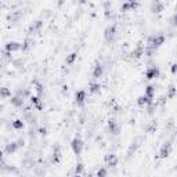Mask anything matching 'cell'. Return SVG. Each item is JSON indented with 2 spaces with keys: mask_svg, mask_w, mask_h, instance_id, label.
<instances>
[{
  "mask_svg": "<svg viewBox=\"0 0 177 177\" xmlns=\"http://www.w3.org/2000/svg\"><path fill=\"white\" fill-rule=\"evenodd\" d=\"M32 43L33 42L31 40V39H29V37H26V39H25L24 40V43H22V47H21V51H28L29 48H31V46H32Z\"/></svg>",
  "mask_w": 177,
  "mask_h": 177,
  "instance_id": "27",
  "label": "cell"
},
{
  "mask_svg": "<svg viewBox=\"0 0 177 177\" xmlns=\"http://www.w3.org/2000/svg\"><path fill=\"white\" fill-rule=\"evenodd\" d=\"M21 47H22V43H18V42H7L6 46H4V50L8 53H14V51H20Z\"/></svg>",
  "mask_w": 177,
  "mask_h": 177,
  "instance_id": "9",
  "label": "cell"
},
{
  "mask_svg": "<svg viewBox=\"0 0 177 177\" xmlns=\"http://www.w3.org/2000/svg\"><path fill=\"white\" fill-rule=\"evenodd\" d=\"M145 78L148 79V80H152L155 78H159V68L158 67H149L147 71H145Z\"/></svg>",
  "mask_w": 177,
  "mask_h": 177,
  "instance_id": "10",
  "label": "cell"
},
{
  "mask_svg": "<svg viewBox=\"0 0 177 177\" xmlns=\"http://www.w3.org/2000/svg\"><path fill=\"white\" fill-rule=\"evenodd\" d=\"M11 98V91H10V88L7 87H1L0 88V98L1 100H4V98Z\"/></svg>",
  "mask_w": 177,
  "mask_h": 177,
  "instance_id": "24",
  "label": "cell"
},
{
  "mask_svg": "<svg viewBox=\"0 0 177 177\" xmlns=\"http://www.w3.org/2000/svg\"><path fill=\"white\" fill-rule=\"evenodd\" d=\"M157 126H158L157 121H152L148 126H147V127H145V132H147V133H154L155 130H157Z\"/></svg>",
  "mask_w": 177,
  "mask_h": 177,
  "instance_id": "30",
  "label": "cell"
},
{
  "mask_svg": "<svg viewBox=\"0 0 177 177\" xmlns=\"http://www.w3.org/2000/svg\"><path fill=\"white\" fill-rule=\"evenodd\" d=\"M102 73H104V67H102V64H97L96 67H94V69H93V78H94V79H100V78L102 76Z\"/></svg>",
  "mask_w": 177,
  "mask_h": 177,
  "instance_id": "20",
  "label": "cell"
},
{
  "mask_svg": "<svg viewBox=\"0 0 177 177\" xmlns=\"http://www.w3.org/2000/svg\"><path fill=\"white\" fill-rule=\"evenodd\" d=\"M165 40H166V37H165V35H157V36H151L148 39V46L149 47H152L154 50H157L158 47H161L162 44L165 43Z\"/></svg>",
  "mask_w": 177,
  "mask_h": 177,
  "instance_id": "1",
  "label": "cell"
},
{
  "mask_svg": "<svg viewBox=\"0 0 177 177\" xmlns=\"http://www.w3.org/2000/svg\"><path fill=\"white\" fill-rule=\"evenodd\" d=\"M115 36H116V25H108L105 28V32H104V37H105V42L107 43H113L115 40Z\"/></svg>",
  "mask_w": 177,
  "mask_h": 177,
  "instance_id": "2",
  "label": "cell"
},
{
  "mask_svg": "<svg viewBox=\"0 0 177 177\" xmlns=\"http://www.w3.org/2000/svg\"><path fill=\"white\" fill-rule=\"evenodd\" d=\"M145 96L149 97V98H154L155 96V86L154 85H148L145 87Z\"/></svg>",
  "mask_w": 177,
  "mask_h": 177,
  "instance_id": "25",
  "label": "cell"
},
{
  "mask_svg": "<svg viewBox=\"0 0 177 177\" xmlns=\"http://www.w3.org/2000/svg\"><path fill=\"white\" fill-rule=\"evenodd\" d=\"M163 8H165V4L162 3V1H152L149 11L154 12V14H159V12L163 11Z\"/></svg>",
  "mask_w": 177,
  "mask_h": 177,
  "instance_id": "11",
  "label": "cell"
},
{
  "mask_svg": "<svg viewBox=\"0 0 177 177\" xmlns=\"http://www.w3.org/2000/svg\"><path fill=\"white\" fill-rule=\"evenodd\" d=\"M33 85H35V90L37 91V96L42 98L43 94H44V86L42 85L40 82H37V80H33Z\"/></svg>",
  "mask_w": 177,
  "mask_h": 177,
  "instance_id": "22",
  "label": "cell"
},
{
  "mask_svg": "<svg viewBox=\"0 0 177 177\" xmlns=\"http://www.w3.org/2000/svg\"><path fill=\"white\" fill-rule=\"evenodd\" d=\"M105 161H107V166H109V167H115V166H118L119 159H118V157L115 155V154H109V155H107Z\"/></svg>",
  "mask_w": 177,
  "mask_h": 177,
  "instance_id": "15",
  "label": "cell"
},
{
  "mask_svg": "<svg viewBox=\"0 0 177 177\" xmlns=\"http://www.w3.org/2000/svg\"><path fill=\"white\" fill-rule=\"evenodd\" d=\"M144 54H145V48L143 47L141 42H138V44L136 46V48L132 51V57H133V58H140V57L144 56Z\"/></svg>",
  "mask_w": 177,
  "mask_h": 177,
  "instance_id": "12",
  "label": "cell"
},
{
  "mask_svg": "<svg viewBox=\"0 0 177 177\" xmlns=\"http://www.w3.org/2000/svg\"><path fill=\"white\" fill-rule=\"evenodd\" d=\"M154 98H149V97H147L144 94V96H140L138 98H137V104L140 105V107H148V105H151L154 102Z\"/></svg>",
  "mask_w": 177,
  "mask_h": 177,
  "instance_id": "16",
  "label": "cell"
},
{
  "mask_svg": "<svg viewBox=\"0 0 177 177\" xmlns=\"http://www.w3.org/2000/svg\"><path fill=\"white\" fill-rule=\"evenodd\" d=\"M83 170H85V166H83V163L79 162V163L76 165V167H75V173H76V174H82V173H83Z\"/></svg>",
  "mask_w": 177,
  "mask_h": 177,
  "instance_id": "33",
  "label": "cell"
},
{
  "mask_svg": "<svg viewBox=\"0 0 177 177\" xmlns=\"http://www.w3.org/2000/svg\"><path fill=\"white\" fill-rule=\"evenodd\" d=\"M33 165H35V161H33V158L29 157V155H25V158L21 161V166H22V167H26V169H31Z\"/></svg>",
  "mask_w": 177,
  "mask_h": 177,
  "instance_id": "19",
  "label": "cell"
},
{
  "mask_svg": "<svg viewBox=\"0 0 177 177\" xmlns=\"http://www.w3.org/2000/svg\"><path fill=\"white\" fill-rule=\"evenodd\" d=\"M72 177H73V176H72Z\"/></svg>",
  "mask_w": 177,
  "mask_h": 177,
  "instance_id": "39",
  "label": "cell"
},
{
  "mask_svg": "<svg viewBox=\"0 0 177 177\" xmlns=\"http://www.w3.org/2000/svg\"><path fill=\"white\" fill-rule=\"evenodd\" d=\"M177 94V87L174 85H170L166 90V98H173L174 96Z\"/></svg>",
  "mask_w": 177,
  "mask_h": 177,
  "instance_id": "23",
  "label": "cell"
},
{
  "mask_svg": "<svg viewBox=\"0 0 177 177\" xmlns=\"http://www.w3.org/2000/svg\"><path fill=\"white\" fill-rule=\"evenodd\" d=\"M37 133H39L40 136H47V127H43V126H42L40 129L37 130Z\"/></svg>",
  "mask_w": 177,
  "mask_h": 177,
  "instance_id": "34",
  "label": "cell"
},
{
  "mask_svg": "<svg viewBox=\"0 0 177 177\" xmlns=\"http://www.w3.org/2000/svg\"><path fill=\"white\" fill-rule=\"evenodd\" d=\"M33 173H35V176H37V177L44 176V174H46L44 166H35V169H33Z\"/></svg>",
  "mask_w": 177,
  "mask_h": 177,
  "instance_id": "28",
  "label": "cell"
},
{
  "mask_svg": "<svg viewBox=\"0 0 177 177\" xmlns=\"http://www.w3.org/2000/svg\"><path fill=\"white\" fill-rule=\"evenodd\" d=\"M10 102H11L15 108H22L25 104V98H22V97H20V96H14L10 98Z\"/></svg>",
  "mask_w": 177,
  "mask_h": 177,
  "instance_id": "14",
  "label": "cell"
},
{
  "mask_svg": "<svg viewBox=\"0 0 177 177\" xmlns=\"http://www.w3.org/2000/svg\"><path fill=\"white\" fill-rule=\"evenodd\" d=\"M170 72L173 73V75L177 72V62H176V64H173V65H172V68H170Z\"/></svg>",
  "mask_w": 177,
  "mask_h": 177,
  "instance_id": "36",
  "label": "cell"
},
{
  "mask_svg": "<svg viewBox=\"0 0 177 177\" xmlns=\"http://www.w3.org/2000/svg\"><path fill=\"white\" fill-rule=\"evenodd\" d=\"M17 144H18V147L21 148V147H24V145H25V140H24V138H20V140L17 141Z\"/></svg>",
  "mask_w": 177,
  "mask_h": 177,
  "instance_id": "37",
  "label": "cell"
},
{
  "mask_svg": "<svg viewBox=\"0 0 177 177\" xmlns=\"http://www.w3.org/2000/svg\"><path fill=\"white\" fill-rule=\"evenodd\" d=\"M144 141V137L143 136H136L134 138H133V141H132V144H130V147H129V149H127V157H132L133 154L137 151V148L141 145V143Z\"/></svg>",
  "mask_w": 177,
  "mask_h": 177,
  "instance_id": "4",
  "label": "cell"
},
{
  "mask_svg": "<svg viewBox=\"0 0 177 177\" xmlns=\"http://www.w3.org/2000/svg\"><path fill=\"white\" fill-rule=\"evenodd\" d=\"M78 58V54L76 53H71V54H68L67 56V58H65V62H67V65H72L75 61H76Z\"/></svg>",
  "mask_w": 177,
  "mask_h": 177,
  "instance_id": "26",
  "label": "cell"
},
{
  "mask_svg": "<svg viewBox=\"0 0 177 177\" xmlns=\"http://www.w3.org/2000/svg\"><path fill=\"white\" fill-rule=\"evenodd\" d=\"M170 151H172V141H165L163 145L161 147V151H159V158L161 159H165L170 155Z\"/></svg>",
  "mask_w": 177,
  "mask_h": 177,
  "instance_id": "6",
  "label": "cell"
},
{
  "mask_svg": "<svg viewBox=\"0 0 177 177\" xmlns=\"http://www.w3.org/2000/svg\"><path fill=\"white\" fill-rule=\"evenodd\" d=\"M11 64H12V67H14V68L20 69L21 67L24 65V60H22V58H17V60H12Z\"/></svg>",
  "mask_w": 177,
  "mask_h": 177,
  "instance_id": "31",
  "label": "cell"
},
{
  "mask_svg": "<svg viewBox=\"0 0 177 177\" xmlns=\"http://www.w3.org/2000/svg\"><path fill=\"white\" fill-rule=\"evenodd\" d=\"M170 22H172V26H177V12L173 15V18L170 20Z\"/></svg>",
  "mask_w": 177,
  "mask_h": 177,
  "instance_id": "35",
  "label": "cell"
},
{
  "mask_svg": "<svg viewBox=\"0 0 177 177\" xmlns=\"http://www.w3.org/2000/svg\"><path fill=\"white\" fill-rule=\"evenodd\" d=\"M18 148H20V147H18V144H17V141H11V143L6 144V147H4V152L8 154V155H11V154H14Z\"/></svg>",
  "mask_w": 177,
  "mask_h": 177,
  "instance_id": "17",
  "label": "cell"
},
{
  "mask_svg": "<svg viewBox=\"0 0 177 177\" xmlns=\"http://www.w3.org/2000/svg\"><path fill=\"white\" fill-rule=\"evenodd\" d=\"M100 83H97V82H93V83H90L88 85V90H90V93H98L100 91Z\"/></svg>",
  "mask_w": 177,
  "mask_h": 177,
  "instance_id": "29",
  "label": "cell"
},
{
  "mask_svg": "<svg viewBox=\"0 0 177 177\" xmlns=\"http://www.w3.org/2000/svg\"><path fill=\"white\" fill-rule=\"evenodd\" d=\"M108 132L111 134H113V136H118L121 133V126L115 119H109L108 121Z\"/></svg>",
  "mask_w": 177,
  "mask_h": 177,
  "instance_id": "8",
  "label": "cell"
},
{
  "mask_svg": "<svg viewBox=\"0 0 177 177\" xmlns=\"http://www.w3.org/2000/svg\"><path fill=\"white\" fill-rule=\"evenodd\" d=\"M97 177H108V170L107 167H100L97 170Z\"/></svg>",
  "mask_w": 177,
  "mask_h": 177,
  "instance_id": "32",
  "label": "cell"
},
{
  "mask_svg": "<svg viewBox=\"0 0 177 177\" xmlns=\"http://www.w3.org/2000/svg\"><path fill=\"white\" fill-rule=\"evenodd\" d=\"M61 161V147L58 144L53 147V154H51V159H50V163L56 165V163H60Z\"/></svg>",
  "mask_w": 177,
  "mask_h": 177,
  "instance_id": "7",
  "label": "cell"
},
{
  "mask_svg": "<svg viewBox=\"0 0 177 177\" xmlns=\"http://www.w3.org/2000/svg\"><path fill=\"white\" fill-rule=\"evenodd\" d=\"M42 28H43V21H42V20L35 21L33 24L29 25V28H28V35H29V36H32V35H36V33L40 32Z\"/></svg>",
  "mask_w": 177,
  "mask_h": 177,
  "instance_id": "5",
  "label": "cell"
},
{
  "mask_svg": "<svg viewBox=\"0 0 177 177\" xmlns=\"http://www.w3.org/2000/svg\"><path fill=\"white\" fill-rule=\"evenodd\" d=\"M140 4L137 3V1H126V3L122 4V7H121V11H130V10H134L136 7H138Z\"/></svg>",
  "mask_w": 177,
  "mask_h": 177,
  "instance_id": "18",
  "label": "cell"
},
{
  "mask_svg": "<svg viewBox=\"0 0 177 177\" xmlns=\"http://www.w3.org/2000/svg\"><path fill=\"white\" fill-rule=\"evenodd\" d=\"M11 127L14 130H22L25 127V123L22 119H15V121L11 122Z\"/></svg>",
  "mask_w": 177,
  "mask_h": 177,
  "instance_id": "21",
  "label": "cell"
},
{
  "mask_svg": "<svg viewBox=\"0 0 177 177\" xmlns=\"http://www.w3.org/2000/svg\"><path fill=\"white\" fill-rule=\"evenodd\" d=\"M86 91L85 90H79V91L75 93V102H76L78 105H83L86 101Z\"/></svg>",
  "mask_w": 177,
  "mask_h": 177,
  "instance_id": "13",
  "label": "cell"
},
{
  "mask_svg": "<svg viewBox=\"0 0 177 177\" xmlns=\"http://www.w3.org/2000/svg\"><path fill=\"white\" fill-rule=\"evenodd\" d=\"M174 8H176V11H177V4H176V7H174Z\"/></svg>",
  "mask_w": 177,
  "mask_h": 177,
  "instance_id": "38",
  "label": "cell"
},
{
  "mask_svg": "<svg viewBox=\"0 0 177 177\" xmlns=\"http://www.w3.org/2000/svg\"><path fill=\"white\" fill-rule=\"evenodd\" d=\"M83 147H85V143L80 137H75L72 141H71V148L75 152V155H80L82 151H83Z\"/></svg>",
  "mask_w": 177,
  "mask_h": 177,
  "instance_id": "3",
  "label": "cell"
}]
</instances>
